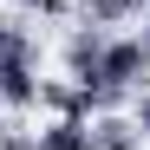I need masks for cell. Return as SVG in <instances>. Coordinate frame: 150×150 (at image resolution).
Segmentation results:
<instances>
[{
  "mask_svg": "<svg viewBox=\"0 0 150 150\" xmlns=\"http://www.w3.org/2000/svg\"><path fill=\"white\" fill-rule=\"evenodd\" d=\"M137 144H144V131H137L131 117H117V111H105V117L91 124V150H137Z\"/></svg>",
  "mask_w": 150,
  "mask_h": 150,
  "instance_id": "1",
  "label": "cell"
},
{
  "mask_svg": "<svg viewBox=\"0 0 150 150\" xmlns=\"http://www.w3.org/2000/svg\"><path fill=\"white\" fill-rule=\"evenodd\" d=\"M137 131H144V137H150V91H144V98H137Z\"/></svg>",
  "mask_w": 150,
  "mask_h": 150,
  "instance_id": "3",
  "label": "cell"
},
{
  "mask_svg": "<svg viewBox=\"0 0 150 150\" xmlns=\"http://www.w3.org/2000/svg\"><path fill=\"white\" fill-rule=\"evenodd\" d=\"M13 7H33V13H59L65 0H13Z\"/></svg>",
  "mask_w": 150,
  "mask_h": 150,
  "instance_id": "2",
  "label": "cell"
}]
</instances>
